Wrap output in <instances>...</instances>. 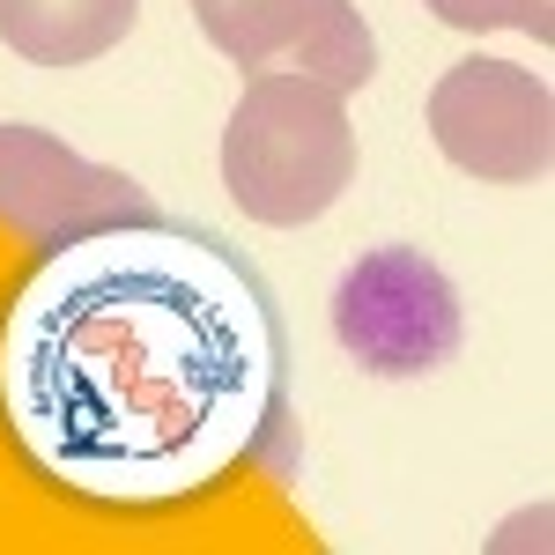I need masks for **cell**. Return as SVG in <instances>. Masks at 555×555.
Instances as JSON below:
<instances>
[{"instance_id": "obj_6", "label": "cell", "mask_w": 555, "mask_h": 555, "mask_svg": "<svg viewBox=\"0 0 555 555\" xmlns=\"http://www.w3.org/2000/svg\"><path fill=\"white\" fill-rule=\"evenodd\" d=\"M141 0H0V44L38 67L104 60L133 30Z\"/></svg>"}, {"instance_id": "obj_1", "label": "cell", "mask_w": 555, "mask_h": 555, "mask_svg": "<svg viewBox=\"0 0 555 555\" xmlns=\"http://www.w3.org/2000/svg\"><path fill=\"white\" fill-rule=\"evenodd\" d=\"M0 408L52 481L104 504L193 496L259 452L274 319L253 274L171 222L52 245L0 326Z\"/></svg>"}, {"instance_id": "obj_5", "label": "cell", "mask_w": 555, "mask_h": 555, "mask_svg": "<svg viewBox=\"0 0 555 555\" xmlns=\"http://www.w3.org/2000/svg\"><path fill=\"white\" fill-rule=\"evenodd\" d=\"M0 215L38 245H67L112 222H164L133 178L89 164L38 127H0Z\"/></svg>"}, {"instance_id": "obj_4", "label": "cell", "mask_w": 555, "mask_h": 555, "mask_svg": "<svg viewBox=\"0 0 555 555\" xmlns=\"http://www.w3.org/2000/svg\"><path fill=\"white\" fill-rule=\"evenodd\" d=\"M429 141L489 185H541L555 164V96L512 60H460L429 89Z\"/></svg>"}, {"instance_id": "obj_9", "label": "cell", "mask_w": 555, "mask_h": 555, "mask_svg": "<svg viewBox=\"0 0 555 555\" xmlns=\"http://www.w3.org/2000/svg\"><path fill=\"white\" fill-rule=\"evenodd\" d=\"M429 15L452 30H533L541 44L555 38V0H429Z\"/></svg>"}, {"instance_id": "obj_2", "label": "cell", "mask_w": 555, "mask_h": 555, "mask_svg": "<svg viewBox=\"0 0 555 555\" xmlns=\"http://www.w3.org/2000/svg\"><path fill=\"white\" fill-rule=\"evenodd\" d=\"M348 178H356V127L341 89L311 75H253L222 127L230 201L267 230H297L341 201Z\"/></svg>"}, {"instance_id": "obj_3", "label": "cell", "mask_w": 555, "mask_h": 555, "mask_svg": "<svg viewBox=\"0 0 555 555\" xmlns=\"http://www.w3.org/2000/svg\"><path fill=\"white\" fill-rule=\"evenodd\" d=\"M334 341L371 378H423L460 348V289L415 245H378L334 282Z\"/></svg>"}, {"instance_id": "obj_8", "label": "cell", "mask_w": 555, "mask_h": 555, "mask_svg": "<svg viewBox=\"0 0 555 555\" xmlns=\"http://www.w3.org/2000/svg\"><path fill=\"white\" fill-rule=\"evenodd\" d=\"M297 75H311V82L326 89H363L371 75H378V44H371V23L348 8V0H319V15H311V30L297 38Z\"/></svg>"}, {"instance_id": "obj_7", "label": "cell", "mask_w": 555, "mask_h": 555, "mask_svg": "<svg viewBox=\"0 0 555 555\" xmlns=\"http://www.w3.org/2000/svg\"><path fill=\"white\" fill-rule=\"evenodd\" d=\"M319 0H193V23L208 30L215 52H230L237 67H267L289 60L297 38L311 30Z\"/></svg>"}]
</instances>
